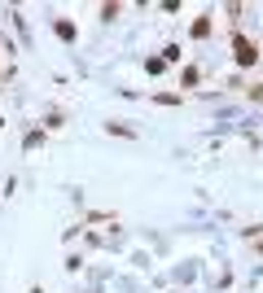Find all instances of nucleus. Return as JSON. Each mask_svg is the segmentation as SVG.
Listing matches in <instances>:
<instances>
[{"label": "nucleus", "instance_id": "20e7f679", "mask_svg": "<svg viewBox=\"0 0 263 293\" xmlns=\"http://www.w3.org/2000/svg\"><path fill=\"white\" fill-rule=\"evenodd\" d=\"M250 97H254V101H263V87H250Z\"/></svg>", "mask_w": 263, "mask_h": 293}, {"label": "nucleus", "instance_id": "7ed1b4c3", "mask_svg": "<svg viewBox=\"0 0 263 293\" xmlns=\"http://www.w3.org/2000/svg\"><path fill=\"white\" fill-rule=\"evenodd\" d=\"M57 35H62V40H75V26H70V22L62 18V22H57Z\"/></svg>", "mask_w": 263, "mask_h": 293}, {"label": "nucleus", "instance_id": "f257e3e1", "mask_svg": "<svg viewBox=\"0 0 263 293\" xmlns=\"http://www.w3.org/2000/svg\"><path fill=\"white\" fill-rule=\"evenodd\" d=\"M232 48H237V62L241 66H254V62H259V48H254L246 35H232Z\"/></svg>", "mask_w": 263, "mask_h": 293}, {"label": "nucleus", "instance_id": "f03ea898", "mask_svg": "<svg viewBox=\"0 0 263 293\" xmlns=\"http://www.w3.org/2000/svg\"><path fill=\"white\" fill-rule=\"evenodd\" d=\"M206 31H211V13H202V18L193 22V35H206Z\"/></svg>", "mask_w": 263, "mask_h": 293}]
</instances>
